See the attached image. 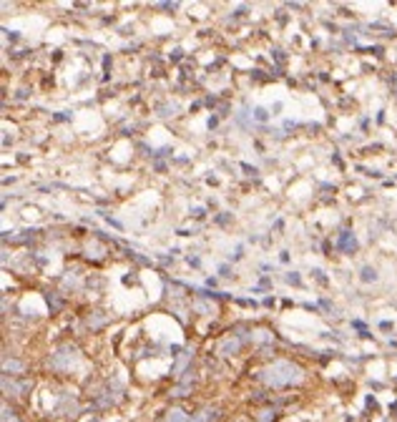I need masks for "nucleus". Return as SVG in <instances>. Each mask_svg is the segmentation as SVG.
<instances>
[{"label":"nucleus","instance_id":"39448f33","mask_svg":"<svg viewBox=\"0 0 397 422\" xmlns=\"http://www.w3.org/2000/svg\"><path fill=\"white\" fill-rule=\"evenodd\" d=\"M3 370H5V375H8V372H20L23 365H20L18 359H8V357H5V359H3Z\"/></svg>","mask_w":397,"mask_h":422},{"label":"nucleus","instance_id":"423d86ee","mask_svg":"<svg viewBox=\"0 0 397 422\" xmlns=\"http://www.w3.org/2000/svg\"><path fill=\"white\" fill-rule=\"evenodd\" d=\"M3 422H18L15 412H13V410H8V407H3Z\"/></svg>","mask_w":397,"mask_h":422},{"label":"nucleus","instance_id":"f03ea898","mask_svg":"<svg viewBox=\"0 0 397 422\" xmlns=\"http://www.w3.org/2000/svg\"><path fill=\"white\" fill-rule=\"evenodd\" d=\"M76 352L71 349V347H66L63 352H58V354H53V359H50V365H53V370H71L73 365H76V357H73Z\"/></svg>","mask_w":397,"mask_h":422},{"label":"nucleus","instance_id":"0eeeda50","mask_svg":"<svg viewBox=\"0 0 397 422\" xmlns=\"http://www.w3.org/2000/svg\"><path fill=\"white\" fill-rule=\"evenodd\" d=\"M189 359H191V352H186V354L179 359V365H176V372H181V370L186 367V362H189Z\"/></svg>","mask_w":397,"mask_h":422},{"label":"nucleus","instance_id":"f257e3e1","mask_svg":"<svg viewBox=\"0 0 397 422\" xmlns=\"http://www.w3.org/2000/svg\"><path fill=\"white\" fill-rule=\"evenodd\" d=\"M259 380L267 382L269 387H287V384H297V382L302 380V370L297 365L281 359V362H274L272 367H267L259 375Z\"/></svg>","mask_w":397,"mask_h":422},{"label":"nucleus","instance_id":"7ed1b4c3","mask_svg":"<svg viewBox=\"0 0 397 422\" xmlns=\"http://www.w3.org/2000/svg\"><path fill=\"white\" fill-rule=\"evenodd\" d=\"M237 349H239V342H237V339H226V342L219 347V354H224V357H226V354H234Z\"/></svg>","mask_w":397,"mask_h":422},{"label":"nucleus","instance_id":"20e7f679","mask_svg":"<svg viewBox=\"0 0 397 422\" xmlns=\"http://www.w3.org/2000/svg\"><path fill=\"white\" fill-rule=\"evenodd\" d=\"M166 422H189V417H186V412H184V410L174 407V410L166 415Z\"/></svg>","mask_w":397,"mask_h":422},{"label":"nucleus","instance_id":"6e6552de","mask_svg":"<svg viewBox=\"0 0 397 422\" xmlns=\"http://www.w3.org/2000/svg\"><path fill=\"white\" fill-rule=\"evenodd\" d=\"M254 113H257V118H259V121H264V118H267V111H264V108H257Z\"/></svg>","mask_w":397,"mask_h":422}]
</instances>
